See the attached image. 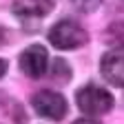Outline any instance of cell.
Masks as SVG:
<instances>
[{
	"label": "cell",
	"mask_w": 124,
	"mask_h": 124,
	"mask_svg": "<svg viewBox=\"0 0 124 124\" xmlns=\"http://www.w3.org/2000/svg\"><path fill=\"white\" fill-rule=\"evenodd\" d=\"M75 102L86 115H102L113 108V95L98 84H86L75 93Z\"/></svg>",
	"instance_id": "1"
},
{
	"label": "cell",
	"mask_w": 124,
	"mask_h": 124,
	"mask_svg": "<svg viewBox=\"0 0 124 124\" xmlns=\"http://www.w3.org/2000/svg\"><path fill=\"white\" fill-rule=\"evenodd\" d=\"M86 40H89V33L73 20H60L49 31V42L55 49H62V51L80 49L82 44H86Z\"/></svg>",
	"instance_id": "2"
},
{
	"label": "cell",
	"mask_w": 124,
	"mask_h": 124,
	"mask_svg": "<svg viewBox=\"0 0 124 124\" xmlns=\"http://www.w3.org/2000/svg\"><path fill=\"white\" fill-rule=\"evenodd\" d=\"M31 104H33L36 113L40 117H46V120H62L69 111V104L67 100L55 91H38L33 98H31Z\"/></svg>",
	"instance_id": "3"
},
{
	"label": "cell",
	"mask_w": 124,
	"mask_h": 124,
	"mask_svg": "<svg viewBox=\"0 0 124 124\" xmlns=\"http://www.w3.org/2000/svg\"><path fill=\"white\" fill-rule=\"evenodd\" d=\"M46 64H49V53L40 44H31L20 53V69H22L24 75L33 78V80L44 75Z\"/></svg>",
	"instance_id": "4"
},
{
	"label": "cell",
	"mask_w": 124,
	"mask_h": 124,
	"mask_svg": "<svg viewBox=\"0 0 124 124\" xmlns=\"http://www.w3.org/2000/svg\"><path fill=\"white\" fill-rule=\"evenodd\" d=\"M100 71L108 84L124 86V49H113V51L104 53Z\"/></svg>",
	"instance_id": "5"
},
{
	"label": "cell",
	"mask_w": 124,
	"mask_h": 124,
	"mask_svg": "<svg viewBox=\"0 0 124 124\" xmlns=\"http://www.w3.org/2000/svg\"><path fill=\"white\" fill-rule=\"evenodd\" d=\"M0 124H24V111L9 95H0Z\"/></svg>",
	"instance_id": "6"
},
{
	"label": "cell",
	"mask_w": 124,
	"mask_h": 124,
	"mask_svg": "<svg viewBox=\"0 0 124 124\" xmlns=\"http://www.w3.org/2000/svg\"><path fill=\"white\" fill-rule=\"evenodd\" d=\"M13 7L20 16H44L51 11V0H16Z\"/></svg>",
	"instance_id": "7"
},
{
	"label": "cell",
	"mask_w": 124,
	"mask_h": 124,
	"mask_svg": "<svg viewBox=\"0 0 124 124\" xmlns=\"http://www.w3.org/2000/svg\"><path fill=\"white\" fill-rule=\"evenodd\" d=\"M51 75L55 78L58 82H67L69 78H71V69L67 67L64 60H53V71H51Z\"/></svg>",
	"instance_id": "8"
},
{
	"label": "cell",
	"mask_w": 124,
	"mask_h": 124,
	"mask_svg": "<svg viewBox=\"0 0 124 124\" xmlns=\"http://www.w3.org/2000/svg\"><path fill=\"white\" fill-rule=\"evenodd\" d=\"M71 2L80 9V11H95L102 5V0H71Z\"/></svg>",
	"instance_id": "9"
},
{
	"label": "cell",
	"mask_w": 124,
	"mask_h": 124,
	"mask_svg": "<svg viewBox=\"0 0 124 124\" xmlns=\"http://www.w3.org/2000/svg\"><path fill=\"white\" fill-rule=\"evenodd\" d=\"M73 124H100L98 120H91V117H80V120H75Z\"/></svg>",
	"instance_id": "10"
},
{
	"label": "cell",
	"mask_w": 124,
	"mask_h": 124,
	"mask_svg": "<svg viewBox=\"0 0 124 124\" xmlns=\"http://www.w3.org/2000/svg\"><path fill=\"white\" fill-rule=\"evenodd\" d=\"M7 73V60H2V58H0V78H2Z\"/></svg>",
	"instance_id": "11"
},
{
	"label": "cell",
	"mask_w": 124,
	"mask_h": 124,
	"mask_svg": "<svg viewBox=\"0 0 124 124\" xmlns=\"http://www.w3.org/2000/svg\"><path fill=\"white\" fill-rule=\"evenodd\" d=\"M0 42H2V31H0Z\"/></svg>",
	"instance_id": "12"
}]
</instances>
